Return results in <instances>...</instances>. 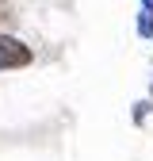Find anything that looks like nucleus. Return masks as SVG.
Segmentation results:
<instances>
[{
    "label": "nucleus",
    "mask_w": 153,
    "mask_h": 161,
    "mask_svg": "<svg viewBox=\"0 0 153 161\" xmlns=\"http://www.w3.org/2000/svg\"><path fill=\"white\" fill-rule=\"evenodd\" d=\"M31 62H34V50H31L19 35H0V73L27 69Z\"/></svg>",
    "instance_id": "nucleus-1"
},
{
    "label": "nucleus",
    "mask_w": 153,
    "mask_h": 161,
    "mask_svg": "<svg viewBox=\"0 0 153 161\" xmlns=\"http://www.w3.org/2000/svg\"><path fill=\"white\" fill-rule=\"evenodd\" d=\"M134 31H138V38H149V42H153V12H149V8L138 12V19H134Z\"/></svg>",
    "instance_id": "nucleus-2"
},
{
    "label": "nucleus",
    "mask_w": 153,
    "mask_h": 161,
    "mask_svg": "<svg viewBox=\"0 0 153 161\" xmlns=\"http://www.w3.org/2000/svg\"><path fill=\"white\" fill-rule=\"evenodd\" d=\"M145 115H149V104L138 100V104H134V123H145Z\"/></svg>",
    "instance_id": "nucleus-3"
},
{
    "label": "nucleus",
    "mask_w": 153,
    "mask_h": 161,
    "mask_svg": "<svg viewBox=\"0 0 153 161\" xmlns=\"http://www.w3.org/2000/svg\"><path fill=\"white\" fill-rule=\"evenodd\" d=\"M142 8H149V12H153V0H142Z\"/></svg>",
    "instance_id": "nucleus-4"
},
{
    "label": "nucleus",
    "mask_w": 153,
    "mask_h": 161,
    "mask_svg": "<svg viewBox=\"0 0 153 161\" xmlns=\"http://www.w3.org/2000/svg\"><path fill=\"white\" fill-rule=\"evenodd\" d=\"M4 15H8V12H4V8H0V19H4Z\"/></svg>",
    "instance_id": "nucleus-5"
}]
</instances>
